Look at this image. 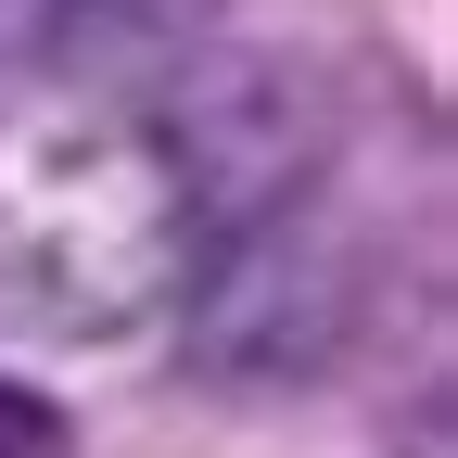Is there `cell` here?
Wrapping results in <instances>:
<instances>
[{
	"mask_svg": "<svg viewBox=\"0 0 458 458\" xmlns=\"http://www.w3.org/2000/svg\"><path fill=\"white\" fill-rule=\"evenodd\" d=\"M216 267V204L153 77H64L0 114V331L128 344Z\"/></svg>",
	"mask_w": 458,
	"mask_h": 458,
	"instance_id": "cell-1",
	"label": "cell"
},
{
	"mask_svg": "<svg viewBox=\"0 0 458 458\" xmlns=\"http://www.w3.org/2000/svg\"><path fill=\"white\" fill-rule=\"evenodd\" d=\"M204 26H216V0H38L26 51H51L77 77H165Z\"/></svg>",
	"mask_w": 458,
	"mask_h": 458,
	"instance_id": "cell-2",
	"label": "cell"
},
{
	"mask_svg": "<svg viewBox=\"0 0 458 458\" xmlns=\"http://www.w3.org/2000/svg\"><path fill=\"white\" fill-rule=\"evenodd\" d=\"M0 458H64V420H51L26 382H0Z\"/></svg>",
	"mask_w": 458,
	"mask_h": 458,
	"instance_id": "cell-3",
	"label": "cell"
},
{
	"mask_svg": "<svg viewBox=\"0 0 458 458\" xmlns=\"http://www.w3.org/2000/svg\"><path fill=\"white\" fill-rule=\"evenodd\" d=\"M26 13H38V0H0V38H26Z\"/></svg>",
	"mask_w": 458,
	"mask_h": 458,
	"instance_id": "cell-4",
	"label": "cell"
}]
</instances>
